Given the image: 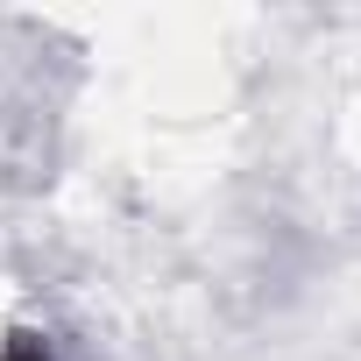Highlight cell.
Wrapping results in <instances>:
<instances>
[{
    "label": "cell",
    "instance_id": "6da1fadb",
    "mask_svg": "<svg viewBox=\"0 0 361 361\" xmlns=\"http://www.w3.org/2000/svg\"><path fill=\"white\" fill-rule=\"evenodd\" d=\"M0 361H57V347L43 333H15V340H0Z\"/></svg>",
    "mask_w": 361,
    "mask_h": 361
}]
</instances>
